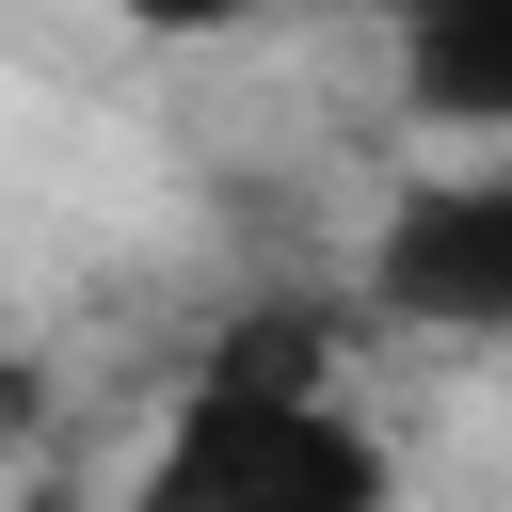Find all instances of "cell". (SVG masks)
<instances>
[{
    "label": "cell",
    "instance_id": "cell-3",
    "mask_svg": "<svg viewBox=\"0 0 512 512\" xmlns=\"http://www.w3.org/2000/svg\"><path fill=\"white\" fill-rule=\"evenodd\" d=\"M384 80L416 128H448V160H512V0H416V32H384Z\"/></svg>",
    "mask_w": 512,
    "mask_h": 512
},
{
    "label": "cell",
    "instance_id": "cell-1",
    "mask_svg": "<svg viewBox=\"0 0 512 512\" xmlns=\"http://www.w3.org/2000/svg\"><path fill=\"white\" fill-rule=\"evenodd\" d=\"M112 512H400V432L368 416L336 320L256 304L144 400Z\"/></svg>",
    "mask_w": 512,
    "mask_h": 512
},
{
    "label": "cell",
    "instance_id": "cell-4",
    "mask_svg": "<svg viewBox=\"0 0 512 512\" xmlns=\"http://www.w3.org/2000/svg\"><path fill=\"white\" fill-rule=\"evenodd\" d=\"M256 16H288V0H112V32H144V48H224Z\"/></svg>",
    "mask_w": 512,
    "mask_h": 512
},
{
    "label": "cell",
    "instance_id": "cell-2",
    "mask_svg": "<svg viewBox=\"0 0 512 512\" xmlns=\"http://www.w3.org/2000/svg\"><path fill=\"white\" fill-rule=\"evenodd\" d=\"M368 320L448 336V352H512V160H432V176L384 192Z\"/></svg>",
    "mask_w": 512,
    "mask_h": 512
}]
</instances>
